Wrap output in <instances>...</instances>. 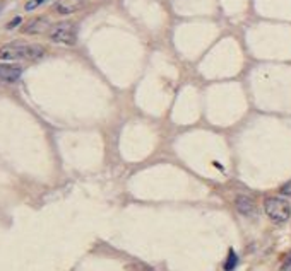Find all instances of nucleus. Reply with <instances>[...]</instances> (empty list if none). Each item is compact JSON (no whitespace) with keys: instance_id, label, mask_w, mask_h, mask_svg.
Listing matches in <instances>:
<instances>
[{"instance_id":"7ed1b4c3","label":"nucleus","mask_w":291,"mask_h":271,"mask_svg":"<svg viewBox=\"0 0 291 271\" xmlns=\"http://www.w3.org/2000/svg\"><path fill=\"white\" fill-rule=\"evenodd\" d=\"M48 36H50L53 43L72 46L77 41V29H75V24H72V22H58V24L52 26Z\"/></svg>"},{"instance_id":"9d476101","label":"nucleus","mask_w":291,"mask_h":271,"mask_svg":"<svg viewBox=\"0 0 291 271\" xmlns=\"http://www.w3.org/2000/svg\"><path fill=\"white\" fill-rule=\"evenodd\" d=\"M281 195H284V196H291V179L288 181V183L284 184V186H281Z\"/></svg>"},{"instance_id":"1a4fd4ad","label":"nucleus","mask_w":291,"mask_h":271,"mask_svg":"<svg viewBox=\"0 0 291 271\" xmlns=\"http://www.w3.org/2000/svg\"><path fill=\"white\" fill-rule=\"evenodd\" d=\"M45 2H47V0H28V2H26V6H24V9H26V11H34V9H36V7H39V6H41V4H45Z\"/></svg>"},{"instance_id":"0eeeda50","label":"nucleus","mask_w":291,"mask_h":271,"mask_svg":"<svg viewBox=\"0 0 291 271\" xmlns=\"http://www.w3.org/2000/svg\"><path fill=\"white\" fill-rule=\"evenodd\" d=\"M235 205H236V210L243 215H255V203L250 196H236L235 200Z\"/></svg>"},{"instance_id":"423d86ee","label":"nucleus","mask_w":291,"mask_h":271,"mask_svg":"<svg viewBox=\"0 0 291 271\" xmlns=\"http://www.w3.org/2000/svg\"><path fill=\"white\" fill-rule=\"evenodd\" d=\"M48 19H45V17H36V19L29 21L28 24L22 28V33L24 34H41L45 31L48 29Z\"/></svg>"},{"instance_id":"f8f14e48","label":"nucleus","mask_w":291,"mask_h":271,"mask_svg":"<svg viewBox=\"0 0 291 271\" xmlns=\"http://www.w3.org/2000/svg\"><path fill=\"white\" fill-rule=\"evenodd\" d=\"M291 269V254L286 257V261H284V264H283V271H289Z\"/></svg>"},{"instance_id":"9b49d317","label":"nucleus","mask_w":291,"mask_h":271,"mask_svg":"<svg viewBox=\"0 0 291 271\" xmlns=\"http://www.w3.org/2000/svg\"><path fill=\"white\" fill-rule=\"evenodd\" d=\"M21 17H16V19L14 21H11V22H9V24H7V29H12V28H16V26L17 24H21Z\"/></svg>"},{"instance_id":"f03ea898","label":"nucleus","mask_w":291,"mask_h":271,"mask_svg":"<svg viewBox=\"0 0 291 271\" xmlns=\"http://www.w3.org/2000/svg\"><path fill=\"white\" fill-rule=\"evenodd\" d=\"M264 211L274 224H284L291 216V205L284 198L269 196L264 201Z\"/></svg>"},{"instance_id":"39448f33","label":"nucleus","mask_w":291,"mask_h":271,"mask_svg":"<svg viewBox=\"0 0 291 271\" xmlns=\"http://www.w3.org/2000/svg\"><path fill=\"white\" fill-rule=\"evenodd\" d=\"M22 75V67L12 63H0V82H16Z\"/></svg>"},{"instance_id":"f257e3e1","label":"nucleus","mask_w":291,"mask_h":271,"mask_svg":"<svg viewBox=\"0 0 291 271\" xmlns=\"http://www.w3.org/2000/svg\"><path fill=\"white\" fill-rule=\"evenodd\" d=\"M45 46L34 43H24V41H12L0 48V60L6 62H16V60H38L45 55Z\"/></svg>"},{"instance_id":"20e7f679","label":"nucleus","mask_w":291,"mask_h":271,"mask_svg":"<svg viewBox=\"0 0 291 271\" xmlns=\"http://www.w3.org/2000/svg\"><path fill=\"white\" fill-rule=\"evenodd\" d=\"M86 2L88 0H57L53 9H55L57 14L69 16V14H74V12L80 11V9L86 6Z\"/></svg>"},{"instance_id":"6e6552de","label":"nucleus","mask_w":291,"mask_h":271,"mask_svg":"<svg viewBox=\"0 0 291 271\" xmlns=\"http://www.w3.org/2000/svg\"><path fill=\"white\" fill-rule=\"evenodd\" d=\"M236 264H238V257H236L235 251L230 249V252H228V259L225 261V266H223V268H225V271H233Z\"/></svg>"}]
</instances>
